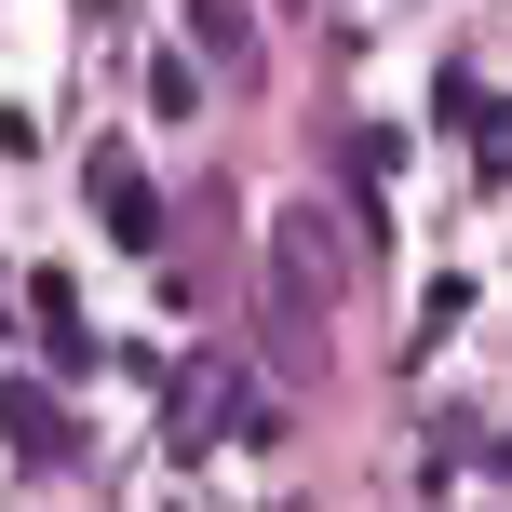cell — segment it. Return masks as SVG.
Instances as JSON below:
<instances>
[{
	"mask_svg": "<svg viewBox=\"0 0 512 512\" xmlns=\"http://www.w3.org/2000/svg\"><path fill=\"white\" fill-rule=\"evenodd\" d=\"M270 270L297 283L310 310H337V283H351V230H337L324 203H283V216H270Z\"/></svg>",
	"mask_w": 512,
	"mask_h": 512,
	"instance_id": "1",
	"label": "cell"
}]
</instances>
